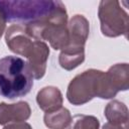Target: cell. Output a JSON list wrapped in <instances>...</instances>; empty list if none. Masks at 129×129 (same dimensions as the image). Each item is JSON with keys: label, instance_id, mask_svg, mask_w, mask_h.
Here are the masks:
<instances>
[{"label": "cell", "instance_id": "cell-1", "mask_svg": "<svg viewBox=\"0 0 129 129\" xmlns=\"http://www.w3.org/2000/svg\"><path fill=\"white\" fill-rule=\"evenodd\" d=\"M33 86V77L27 62L14 55L0 58V96L8 99L27 95Z\"/></svg>", "mask_w": 129, "mask_h": 129}, {"label": "cell", "instance_id": "cell-2", "mask_svg": "<svg viewBox=\"0 0 129 129\" xmlns=\"http://www.w3.org/2000/svg\"><path fill=\"white\" fill-rule=\"evenodd\" d=\"M55 3L56 1L47 0L0 1V9L5 14L7 21L28 24L47 17L53 10Z\"/></svg>", "mask_w": 129, "mask_h": 129}, {"label": "cell", "instance_id": "cell-3", "mask_svg": "<svg viewBox=\"0 0 129 129\" xmlns=\"http://www.w3.org/2000/svg\"><path fill=\"white\" fill-rule=\"evenodd\" d=\"M103 74L102 71L90 69L76 76L68 86V101L75 106H81L95 97L99 98Z\"/></svg>", "mask_w": 129, "mask_h": 129}, {"label": "cell", "instance_id": "cell-4", "mask_svg": "<svg viewBox=\"0 0 129 129\" xmlns=\"http://www.w3.org/2000/svg\"><path fill=\"white\" fill-rule=\"evenodd\" d=\"M98 16L101 23V31L105 36L127 37L129 17L127 12L116 0H102L99 4Z\"/></svg>", "mask_w": 129, "mask_h": 129}, {"label": "cell", "instance_id": "cell-5", "mask_svg": "<svg viewBox=\"0 0 129 129\" xmlns=\"http://www.w3.org/2000/svg\"><path fill=\"white\" fill-rule=\"evenodd\" d=\"M129 89L128 63H116L104 73L101 82V99H112L120 91Z\"/></svg>", "mask_w": 129, "mask_h": 129}, {"label": "cell", "instance_id": "cell-6", "mask_svg": "<svg viewBox=\"0 0 129 129\" xmlns=\"http://www.w3.org/2000/svg\"><path fill=\"white\" fill-rule=\"evenodd\" d=\"M34 40L35 39H33L28 34L24 25L21 23L12 24L6 29L5 32L6 44L8 48L16 54L26 57L33 45Z\"/></svg>", "mask_w": 129, "mask_h": 129}, {"label": "cell", "instance_id": "cell-7", "mask_svg": "<svg viewBox=\"0 0 129 129\" xmlns=\"http://www.w3.org/2000/svg\"><path fill=\"white\" fill-rule=\"evenodd\" d=\"M49 55L48 45L44 41L34 40L31 49L29 50L26 59L28 68L33 79L39 80L43 78L46 72V62Z\"/></svg>", "mask_w": 129, "mask_h": 129}, {"label": "cell", "instance_id": "cell-8", "mask_svg": "<svg viewBox=\"0 0 129 129\" xmlns=\"http://www.w3.org/2000/svg\"><path fill=\"white\" fill-rule=\"evenodd\" d=\"M70 42L68 46L85 47V43L89 37L90 24L88 19L81 14L74 15L68 23Z\"/></svg>", "mask_w": 129, "mask_h": 129}, {"label": "cell", "instance_id": "cell-9", "mask_svg": "<svg viewBox=\"0 0 129 129\" xmlns=\"http://www.w3.org/2000/svg\"><path fill=\"white\" fill-rule=\"evenodd\" d=\"M30 106L25 101L13 104L0 103V125L12 122H24L30 117Z\"/></svg>", "mask_w": 129, "mask_h": 129}, {"label": "cell", "instance_id": "cell-10", "mask_svg": "<svg viewBox=\"0 0 129 129\" xmlns=\"http://www.w3.org/2000/svg\"><path fill=\"white\" fill-rule=\"evenodd\" d=\"M36 102L38 107L46 112H52L62 107V94L58 88L47 86L42 88L36 95Z\"/></svg>", "mask_w": 129, "mask_h": 129}, {"label": "cell", "instance_id": "cell-11", "mask_svg": "<svg viewBox=\"0 0 129 129\" xmlns=\"http://www.w3.org/2000/svg\"><path fill=\"white\" fill-rule=\"evenodd\" d=\"M85 60V47L67 46L58 55V63L66 71H73Z\"/></svg>", "mask_w": 129, "mask_h": 129}, {"label": "cell", "instance_id": "cell-12", "mask_svg": "<svg viewBox=\"0 0 129 129\" xmlns=\"http://www.w3.org/2000/svg\"><path fill=\"white\" fill-rule=\"evenodd\" d=\"M71 121L72 115L64 107H60L52 112H46L43 116V122L48 129H66Z\"/></svg>", "mask_w": 129, "mask_h": 129}, {"label": "cell", "instance_id": "cell-13", "mask_svg": "<svg viewBox=\"0 0 129 129\" xmlns=\"http://www.w3.org/2000/svg\"><path fill=\"white\" fill-rule=\"evenodd\" d=\"M104 115L109 123H113V124L128 123V108L124 103L118 100H112L107 104L104 110Z\"/></svg>", "mask_w": 129, "mask_h": 129}, {"label": "cell", "instance_id": "cell-14", "mask_svg": "<svg viewBox=\"0 0 129 129\" xmlns=\"http://www.w3.org/2000/svg\"><path fill=\"white\" fill-rule=\"evenodd\" d=\"M100 121L95 116L79 114L72 118L68 129H99Z\"/></svg>", "mask_w": 129, "mask_h": 129}, {"label": "cell", "instance_id": "cell-15", "mask_svg": "<svg viewBox=\"0 0 129 129\" xmlns=\"http://www.w3.org/2000/svg\"><path fill=\"white\" fill-rule=\"evenodd\" d=\"M3 129H32L29 123L27 122H12L4 125Z\"/></svg>", "mask_w": 129, "mask_h": 129}, {"label": "cell", "instance_id": "cell-16", "mask_svg": "<svg viewBox=\"0 0 129 129\" xmlns=\"http://www.w3.org/2000/svg\"><path fill=\"white\" fill-rule=\"evenodd\" d=\"M102 129H129L127 124H113V123H105Z\"/></svg>", "mask_w": 129, "mask_h": 129}, {"label": "cell", "instance_id": "cell-17", "mask_svg": "<svg viewBox=\"0 0 129 129\" xmlns=\"http://www.w3.org/2000/svg\"><path fill=\"white\" fill-rule=\"evenodd\" d=\"M6 17H5V14L3 13V11L0 9V38L1 36L3 35L4 31H5V27H6Z\"/></svg>", "mask_w": 129, "mask_h": 129}]
</instances>
